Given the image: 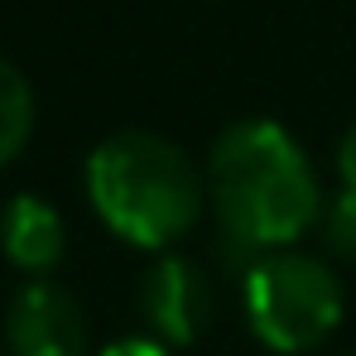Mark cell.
<instances>
[{
  "instance_id": "277c9868",
  "label": "cell",
  "mask_w": 356,
  "mask_h": 356,
  "mask_svg": "<svg viewBox=\"0 0 356 356\" xmlns=\"http://www.w3.org/2000/svg\"><path fill=\"white\" fill-rule=\"evenodd\" d=\"M135 303H140V318H145V337L164 342L169 352H183L212 327L217 284L193 255L169 250V255H154L140 270Z\"/></svg>"
},
{
  "instance_id": "7a4b0ae2",
  "label": "cell",
  "mask_w": 356,
  "mask_h": 356,
  "mask_svg": "<svg viewBox=\"0 0 356 356\" xmlns=\"http://www.w3.org/2000/svg\"><path fill=\"white\" fill-rule=\"evenodd\" d=\"M82 188L97 222L116 241L169 255L207 217V183L193 154L159 130H111L92 145Z\"/></svg>"
},
{
  "instance_id": "52a82bcc",
  "label": "cell",
  "mask_w": 356,
  "mask_h": 356,
  "mask_svg": "<svg viewBox=\"0 0 356 356\" xmlns=\"http://www.w3.org/2000/svg\"><path fill=\"white\" fill-rule=\"evenodd\" d=\"M34 120H39V102H34L29 77L15 63L0 58V169L24 154V145L34 135Z\"/></svg>"
},
{
  "instance_id": "ba28073f",
  "label": "cell",
  "mask_w": 356,
  "mask_h": 356,
  "mask_svg": "<svg viewBox=\"0 0 356 356\" xmlns=\"http://www.w3.org/2000/svg\"><path fill=\"white\" fill-rule=\"evenodd\" d=\"M318 227H323L327 250L356 265V193H352V188H342L337 197H327V212H323Z\"/></svg>"
},
{
  "instance_id": "5b68a950",
  "label": "cell",
  "mask_w": 356,
  "mask_h": 356,
  "mask_svg": "<svg viewBox=\"0 0 356 356\" xmlns=\"http://www.w3.org/2000/svg\"><path fill=\"white\" fill-rule=\"evenodd\" d=\"M5 356H97L77 294L58 280H24L5 313Z\"/></svg>"
},
{
  "instance_id": "9c48e42d",
  "label": "cell",
  "mask_w": 356,
  "mask_h": 356,
  "mask_svg": "<svg viewBox=\"0 0 356 356\" xmlns=\"http://www.w3.org/2000/svg\"><path fill=\"white\" fill-rule=\"evenodd\" d=\"M332 169H337V178H342V188H352V193H356V120L342 130V140H337Z\"/></svg>"
},
{
  "instance_id": "8992f818",
  "label": "cell",
  "mask_w": 356,
  "mask_h": 356,
  "mask_svg": "<svg viewBox=\"0 0 356 356\" xmlns=\"http://www.w3.org/2000/svg\"><path fill=\"white\" fill-rule=\"evenodd\" d=\"M0 255L24 280H54L67 255V222L39 193H15L0 207Z\"/></svg>"
},
{
  "instance_id": "30bf717a",
  "label": "cell",
  "mask_w": 356,
  "mask_h": 356,
  "mask_svg": "<svg viewBox=\"0 0 356 356\" xmlns=\"http://www.w3.org/2000/svg\"><path fill=\"white\" fill-rule=\"evenodd\" d=\"M97 356H174L164 342H154V337H120L111 347H102Z\"/></svg>"
},
{
  "instance_id": "8fae6325",
  "label": "cell",
  "mask_w": 356,
  "mask_h": 356,
  "mask_svg": "<svg viewBox=\"0 0 356 356\" xmlns=\"http://www.w3.org/2000/svg\"><path fill=\"white\" fill-rule=\"evenodd\" d=\"M0 356H5V347H0Z\"/></svg>"
},
{
  "instance_id": "3957f363",
  "label": "cell",
  "mask_w": 356,
  "mask_h": 356,
  "mask_svg": "<svg viewBox=\"0 0 356 356\" xmlns=\"http://www.w3.org/2000/svg\"><path fill=\"white\" fill-rule=\"evenodd\" d=\"M241 313L250 337L275 356L318 352L347 313L342 275L313 250H270L241 270Z\"/></svg>"
},
{
  "instance_id": "6da1fadb",
  "label": "cell",
  "mask_w": 356,
  "mask_h": 356,
  "mask_svg": "<svg viewBox=\"0 0 356 356\" xmlns=\"http://www.w3.org/2000/svg\"><path fill=\"white\" fill-rule=\"evenodd\" d=\"M202 183L222 260L236 275L255 255L294 250L327 212L308 149L289 125L270 116L232 120L202 159Z\"/></svg>"
}]
</instances>
